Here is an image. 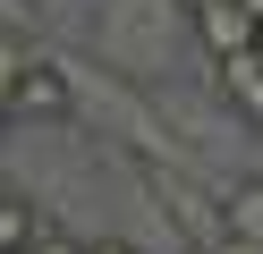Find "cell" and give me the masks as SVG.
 Returning <instances> with one entry per match:
<instances>
[{"mask_svg":"<svg viewBox=\"0 0 263 254\" xmlns=\"http://www.w3.org/2000/svg\"><path fill=\"white\" fill-rule=\"evenodd\" d=\"M0 119L9 127H77V68H68V51H43V43L26 51Z\"/></svg>","mask_w":263,"mask_h":254,"instance_id":"2","label":"cell"},{"mask_svg":"<svg viewBox=\"0 0 263 254\" xmlns=\"http://www.w3.org/2000/svg\"><path fill=\"white\" fill-rule=\"evenodd\" d=\"M43 229H51V220H43V203L26 195V186H0V254H34Z\"/></svg>","mask_w":263,"mask_h":254,"instance_id":"6","label":"cell"},{"mask_svg":"<svg viewBox=\"0 0 263 254\" xmlns=\"http://www.w3.org/2000/svg\"><path fill=\"white\" fill-rule=\"evenodd\" d=\"M212 254H263V246H255V237H221Z\"/></svg>","mask_w":263,"mask_h":254,"instance_id":"11","label":"cell"},{"mask_svg":"<svg viewBox=\"0 0 263 254\" xmlns=\"http://www.w3.org/2000/svg\"><path fill=\"white\" fill-rule=\"evenodd\" d=\"M93 43H102V60L119 68V76H153V85H161L178 60H187L195 17L178 9V0H102Z\"/></svg>","mask_w":263,"mask_h":254,"instance_id":"1","label":"cell"},{"mask_svg":"<svg viewBox=\"0 0 263 254\" xmlns=\"http://www.w3.org/2000/svg\"><path fill=\"white\" fill-rule=\"evenodd\" d=\"M85 254H144V246H136V237H93Z\"/></svg>","mask_w":263,"mask_h":254,"instance_id":"10","label":"cell"},{"mask_svg":"<svg viewBox=\"0 0 263 254\" xmlns=\"http://www.w3.org/2000/svg\"><path fill=\"white\" fill-rule=\"evenodd\" d=\"M255 60H263V34H255Z\"/></svg>","mask_w":263,"mask_h":254,"instance_id":"14","label":"cell"},{"mask_svg":"<svg viewBox=\"0 0 263 254\" xmlns=\"http://www.w3.org/2000/svg\"><path fill=\"white\" fill-rule=\"evenodd\" d=\"M144 195H161V212H170V220H178V237H187V254H212V246L229 237V212H221L229 186H204V169L153 161V169H144Z\"/></svg>","mask_w":263,"mask_h":254,"instance_id":"3","label":"cell"},{"mask_svg":"<svg viewBox=\"0 0 263 254\" xmlns=\"http://www.w3.org/2000/svg\"><path fill=\"white\" fill-rule=\"evenodd\" d=\"M9 135H17V127H9V119H0V144H9Z\"/></svg>","mask_w":263,"mask_h":254,"instance_id":"12","label":"cell"},{"mask_svg":"<svg viewBox=\"0 0 263 254\" xmlns=\"http://www.w3.org/2000/svg\"><path fill=\"white\" fill-rule=\"evenodd\" d=\"M221 212H229V237H255L263 246V178H229Z\"/></svg>","mask_w":263,"mask_h":254,"instance_id":"7","label":"cell"},{"mask_svg":"<svg viewBox=\"0 0 263 254\" xmlns=\"http://www.w3.org/2000/svg\"><path fill=\"white\" fill-rule=\"evenodd\" d=\"M187 17H195V51H204V68L246 60V51H255V34H263V17L246 9V0H204V9H187Z\"/></svg>","mask_w":263,"mask_h":254,"instance_id":"4","label":"cell"},{"mask_svg":"<svg viewBox=\"0 0 263 254\" xmlns=\"http://www.w3.org/2000/svg\"><path fill=\"white\" fill-rule=\"evenodd\" d=\"M85 246H93V237H77V229H43L34 237V254H85Z\"/></svg>","mask_w":263,"mask_h":254,"instance_id":"9","label":"cell"},{"mask_svg":"<svg viewBox=\"0 0 263 254\" xmlns=\"http://www.w3.org/2000/svg\"><path fill=\"white\" fill-rule=\"evenodd\" d=\"M26 51H34V43H26V34H9V26H0V102H9V85H17V68H26Z\"/></svg>","mask_w":263,"mask_h":254,"instance_id":"8","label":"cell"},{"mask_svg":"<svg viewBox=\"0 0 263 254\" xmlns=\"http://www.w3.org/2000/svg\"><path fill=\"white\" fill-rule=\"evenodd\" d=\"M178 9H204V0H178Z\"/></svg>","mask_w":263,"mask_h":254,"instance_id":"13","label":"cell"},{"mask_svg":"<svg viewBox=\"0 0 263 254\" xmlns=\"http://www.w3.org/2000/svg\"><path fill=\"white\" fill-rule=\"evenodd\" d=\"M221 102L229 119H238L246 135H263V60L246 51V60H221Z\"/></svg>","mask_w":263,"mask_h":254,"instance_id":"5","label":"cell"}]
</instances>
